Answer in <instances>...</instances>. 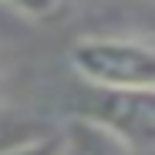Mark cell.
<instances>
[{
  "label": "cell",
  "instance_id": "1",
  "mask_svg": "<svg viewBox=\"0 0 155 155\" xmlns=\"http://www.w3.org/2000/svg\"><path fill=\"white\" fill-rule=\"evenodd\" d=\"M68 64L91 88H155L152 41L88 34L71 44Z\"/></svg>",
  "mask_w": 155,
  "mask_h": 155
},
{
  "label": "cell",
  "instance_id": "2",
  "mask_svg": "<svg viewBox=\"0 0 155 155\" xmlns=\"http://www.w3.org/2000/svg\"><path fill=\"white\" fill-rule=\"evenodd\" d=\"M84 115L108 125L138 155L155 152V88H91Z\"/></svg>",
  "mask_w": 155,
  "mask_h": 155
},
{
  "label": "cell",
  "instance_id": "3",
  "mask_svg": "<svg viewBox=\"0 0 155 155\" xmlns=\"http://www.w3.org/2000/svg\"><path fill=\"white\" fill-rule=\"evenodd\" d=\"M61 138V155H138L121 135H115L108 125H101L98 118L74 111L58 125Z\"/></svg>",
  "mask_w": 155,
  "mask_h": 155
},
{
  "label": "cell",
  "instance_id": "4",
  "mask_svg": "<svg viewBox=\"0 0 155 155\" xmlns=\"http://www.w3.org/2000/svg\"><path fill=\"white\" fill-rule=\"evenodd\" d=\"M54 132L58 125H51L47 118H37L34 111H24L17 105H0V155H7L20 145L41 142Z\"/></svg>",
  "mask_w": 155,
  "mask_h": 155
},
{
  "label": "cell",
  "instance_id": "5",
  "mask_svg": "<svg viewBox=\"0 0 155 155\" xmlns=\"http://www.w3.org/2000/svg\"><path fill=\"white\" fill-rule=\"evenodd\" d=\"M0 4H7L14 14L27 17V20H47L64 7V0H0Z\"/></svg>",
  "mask_w": 155,
  "mask_h": 155
},
{
  "label": "cell",
  "instance_id": "6",
  "mask_svg": "<svg viewBox=\"0 0 155 155\" xmlns=\"http://www.w3.org/2000/svg\"><path fill=\"white\" fill-rule=\"evenodd\" d=\"M7 155H61V138H58V132H54V135H47V138H41V142L20 145V148H14V152H7Z\"/></svg>",
  "mask_w": 155,
  "mask_h": 155
}]
</instances>
